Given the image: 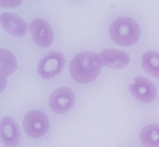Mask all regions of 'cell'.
I'll return each mask as SVG.
<instances>
[{
    "label": "cell",
    "mask_w": 159,
    "mask_h": 147,
    "mask_svg": "<svg viewBox=\"0 0 159 147\" xmlns=\"http://www.w3.org/2000/svg\"><path fill=\"white\" fill-rule=\"evenodd\" d=\"M100 55L95 52H83L75 56L70 62V71L78 82H91L98 76L103 67Z\"/></svg>",
    "instance_id": "1"
},
{
    "label": "cell",
    "mask_w": 159,
    "mask_h": 147,
    "mask_svg": "<svg viewBox=\"0 0 159 147\" xmlns=\"http://www.w3.org/2000/svg\"><path fill=\"white\" fill-rule=\"evenodd\" d=\"M110 35L115 43L121 46H131L139 39L140 29L136 21L128 16H121L112 22Z\"/></svg>",
    "instance_id": "2"
},
{
    "label": "cell",
    "mask_w": 159,
    "mask_h": 147,
    "mask_svg": "<svg viewBox=\"0 0 159 147\" xmlns=\"http://www.w3.org/2000/svg\"><path fill=\"white\" fill-rule=\"evenodd\" d=\"M65 62V56L61 52L52 51L47 53L40 60L37 71L43 79H51L61 72Z\"/></svg>",
    "instance_id": "3"
},
{
    "label": "cell",
    "mask_w": 159,
    "mask_h": 147,
    "mask_svg": "<svg viewBox=\"0 0 159 147\" xmlns=\"http://www.w3.org/2000/svg\"><path fill=\"white\" fill-rule=\"evenodd\" d=\"M23 125L25 132L29 136L39 138L47 134L50 124L45 113L40 111L33 110L29 112L25 116Z\"/></svg>",
    "instance_id": "4"
},
{
    "label": "cell",
    "mask_w": 159,
    "mask_h": 147,
    "mask_svg": "<svg viewBox=\"0 0 159 147\" xmlns=\"http://www.w3.org/2000/svg\"><path fill=\"white\" fill-rule=\"evenodd\" d=\"M75 95L73 91L67 87H61L52 94L49 106L56 113L64 114L69 111L74 106Z\"/></svg>",
    "instance_id": "5"
},
{
    "label": "cell",
    "mask_w": 159,
    "mask_h": 147,
    "mask_svg": "<svg viewBox=\"0 0 159 147\" xmlns=\"http://www.w3.org/2000/svg\"><path fill=\"white\" fill-rule=\"evenodd\" d=\"M30 34L33 40L39 46L49 47L53 41V31L50 24L42 19L33 20L29 26Z\"/></svg>",
    "instance_id": "6"
},
{
    "label": "cell",
    "mask_w": 159,
    "mask_h": 147,
    "mask_svg": "<svg viewBox=\"0 0 159 147\" xmlns=\"http://www.w3.org/2000/svg\"><path fill=\"white\" fill-rule=\"evenodd\" d=\"M130 91L134 98L143 103H150L155 99L157 94L156 87L148 79L137 77L130 85Z\"/></svg>",
    "instance_id": "7"
},
{
    "label": "cell",
    "mask_w": 159,
    "mask_h": 147,
    "mask_svg": "<svg viewBox=\"0 0 159 147\" xmlns=\"http://www.w3.org/2000/svg\"><path fill=\"white\" fill-rule=\"evenodd\" d=\"M0 138L2 143L6 147H15L19 143L20 138L19 126L11 117L6 116L2 119Z\"/></svg>",
    "instance_id": "8"
},
{
    "label": "cell",
    "mask_w": 159,
    "mask_h": 147,
    "mask_svg": "<svg viewBox=\"0 0 159 147\" xmlns=\"http://www.w3.org/2000/svg\"><path fill=\"white\" fill-rule=\"evenodd\" d=\"M99 55L103 65L114 69L126 67L130 61V57L127 53L118 49H105L100 53Z\"/></svg>",
    "instance_id": "9"
},
{
    "label": "cell",
    "mask_w": 159,
    "mask_h": 147,
    "mask_svg": "<svg viewBox=\"0 0 159 147\" xmlns=\"http://www.w3.org/2000/svg\"><path fill=\"white\" fill-rule=\"evenodd\" d=\"M0 21L3 29L15 37H23L27 31V25L26 22L23 18L13 13L2 14Z\"/></svg>",
    "instance_id": "10"
},
{
    "label": "cell",
    "mask_w": 159,
    "mask_h": 147,
    "mask_svg": "<svg viewBox=\"0 0 159 147\" xmlns=\"http://www.w3.org/2000/svg\"><path fill=\"white\" fill-rule=\"evenodd\" d=\"M141 64L147 73L152 77L159 78V52H146L141 57Z\"/></svg>",
    "instance_id": "11"
},
{
    "label": "cell",
    "mask_w": 159,
    "mask_h": 147,
    "mask_svg": "<svg viewBox=\"0 0 159 147\" xmlns=\"http://www.w3.org/2000/svg\"><path fill=\"white\" fill-rule=\"evenodd\" d=\"M0 54V71L2 79L12 74L17 68V65L15 57L10 51L1 49Z\"/></svg>",
    "instance_id": "12"
},
{
    "label": "cell",
    "mask_w": 159,
    "mask_h": 147,
    "mask_svg": "<svg viewBox=\"0 0 159 147\" xmlns=\"http://www.w3.org/2000/svg\"><path fill=\"white\" fill-rule=\"evenodd\" d=\"M139 139L146 147H159V125L151 124L145 126L140 132Z\"/></svg>",
    "instance_id": "13"
}]
</instances>
